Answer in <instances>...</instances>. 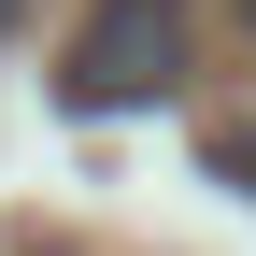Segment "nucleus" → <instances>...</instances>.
<instances>
[{
  "label": "nucleus",
  "instance_id": "obj_1",
  "mask_svg": "<svg viewBox=\"0 0 256 256\" xmlns=\"http://www.w3.org/2000/svg\"><path fill=\"white\" fill-rule=\"evenodd\" d=\"M185 86V0H100V14L72 28V72H57V100L72 114H142Z\"/></svg>",
  "mask_w": 256,
  "mask_h": 256
},
{
  "label": "nucleus",
  "instance_id": "obj_2",
  "mask_svg": "<svg viewBox=\"0 0 256 256\" xmlns=\"http://www.w3.org/2000/svg\"><path fill=\"white\" fill-rule=\"evenodd\" d=\"M214 156H228V171H256V128H228V142H214Z\"/></svg>",
  "mask_w": 256,
  "mask_h": 256
},
{
  "label": "nucleus",
  "instance_id": "obj_3",
  "mask_svg": "<svg viewBox=\"0 0 256 256\" xmlns=\"http://www.w3.org/2000/svg\"><path fill=\"white\" fill-rule=\"evenodd\" d=\"M14 28H28V0H0V43H14Z\"/></svg>",
  "mask_w": 256,
  "mask_h": 256
},
{
  "label": "nucleus",
  "instance_id": "obj_4",
  "mask_svg": "<svg viewBox=\"0 0 256 256\" xmlns=\"http://www.w3.org/2000/svg\"><path fill=\"white\" fill-rule=\"evenodd\" d=\"M228 14H242V28H256V0H228Z\"/></svg>",
  "mask_w": 256,
  "mask_h": 256
}]
</instances>
